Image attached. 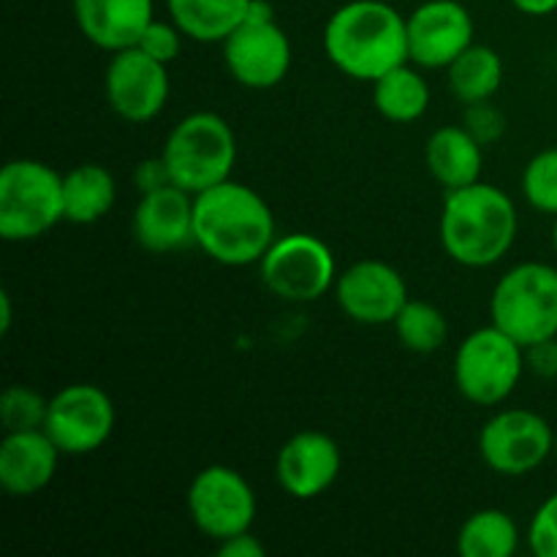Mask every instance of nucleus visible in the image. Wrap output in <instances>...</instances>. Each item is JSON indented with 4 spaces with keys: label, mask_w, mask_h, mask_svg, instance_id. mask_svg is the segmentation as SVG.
<instances>
[{
    "label": "nucleus",
    "mask_w": 557,
    "mask_h": 557,
    "mask_svg": "<svg viewBox=\"0 0 557 557\" xmlns=\"http://www.w3.org/2000/svg\"><path fill=\"white\" fill-rule=\"evenodd\" d=\"M525 370L539 379H557V337L525 346Z\"/></svg>",
    "instance_id": "obj_32"
},
{
    "label": "nucleus",
    "mask_w": 557,
    "mask_h": 557,
    "mask_svg": "<svg viewBox=\"0 0 557 557\" xmlns=\"http://www.w3.org/2000/svg\"><path fill=\"white\" fill-rule=\"evenodd\" d=\"M250 0H166L169 20L185 38L223 44L248 16Z\"/></svg>",
    "instance_id": "obj_21"
},
{
    "label": "nucleus",
    "mask_w": 557,
    "mask_h": 557,
    "mask_svg": "<svg viewBox=\"0 0 557 557\" xmlns=\"http://www.w3.org/2000/svg\"><path fill=\"white\" fill-rule=\"evenodd\" d=\"M479 455L500 476H528L555 455V430L528 408H504L479 430Z\"/></svg>",
    "instance_id": "obj_9"
},
{
    "label": "nucleus",
    "mask_w": 557,
    "mask_h": 557,
    "mask_svg": "<svg viewBox=\"0 0 557 557\" xmlns=\"http://www.w3.org/2000/svg\"><path fill=\"white\" fill-rule=\"evenodd\" d=\"M343 468L341 446L319 430H302L281 446L275 479L283 493L297 500H315L337 482Z\"/></svg>",
    "instance_id": "obj_16"
},
{
    "label": "nucleus",
    "mask_w": 557,
    "mask_h": 557,
    "mask_svg": "<svg viewBox=\"0 0 557 557\" xmlns=\"http://www.w3.org/2000/svg\"><path fill=\"white\" fill-rule=\"evenodd\" d=\"M424 166L446 190L466 188L482 180L484 145L466 125H441L424 145Z\"/></svg>",
    "instance_id": "obj_20"
},
{
    "label": "nucleus",
    "mask_w": 557,
    "mask_h": 557,
    "mask_svg": "<svg viewBox=\"0 0 557 557\" xmlns=\"http://www.w3.org/2000/svg\"><path fill=\"white\" fill-rule=\"evenodd\" d=\"M555 457H557V433H555Z\"/></svg>",
    "instance_id": "obj_38"
},
{
    "label": "nucleus",
    "mask_w": 557,
    "mask_h": 557,
    "mask_svg": "<svg viewBox=\"0 0 557 557\" xmlns=\"http://www.w3.org/2000/svg\"><path fill=\"white\" fill-rule=\"evenodd\" d=\"M134 180H136V185H139L141 194H147V190L163 188V185L172 183V180H169V172H166V163H163L161 156L141 161L139 166H136Z\"/></svg>",
    "instance_id": "obj_34"
},
{
    "label": "nucleus",
    "mask_w": 557,
    "mask_h": 557,
    "mask_svg": "<svg viewBox=\"0 0 557 557\" xmlns=\"http://www.w3.org/2000/svg\"><path fill=\"white\" fill-rule=\"evenodd\" d=\"M65 221L63 174L36 158H14L0 172V237L30 243Z\"/></svg>",
    "instance_id": "obj_5"
},
{
    "label": "nucleus",
    "mask_w": 557,
    "mask_h": 557,
    "mask_svg": "<svg viewBox=\"0 0 557 557\" xmlns=\"http://www.w3.org/2000/svg\"><path fill=\"white\" fill-rule=\"evenodd\" d=\"M221 47L232 79L250 90H272L292 69V41L275 20H245Z\"/></svg>",
    "instance_id": "obj_13"
},
{
    "label": "nucleus",
    "mask_w": 557,
    "mask_h": 557,
    "mask_svg": "<svg viewBox=\"0 0 557 557\" xmlns=\"http://www.w3.org/2000/svg\"><path fill=\"white\" fill-rule=\"evenodd\" d=\"M324 52L341 74L375 82L408 63L406 16L384 0H351L326 20Z\"/></svg>",
    "instance_id": "obj_2"
},
{
    "label": "nucleus",
    "mask_w": 557,
    "mask_h": 557,
    "mask_svg": "<svg viewBox=\"0 0 557 557\" xmlns=\"http://www.w3.org/2000/svg\"><path fill=\"white\" fill-rule=\"evenodd\" d=\"M275 243V215L259 190L223 180L194 196V245L223 267L259 264Z\"/></svg>",
    "instance_id": "obj_1"
},
{
    "label": "nucleus",
    "mask_w": 557,
    "mask_h": 557,
    "mask_svg": "<svg viewBox=\"0 0 557 557\" xmlns=\"http://www.w3.org/2000/svg\"><path fill=\"white\" fill-rule=\"evenodd\" d=\"M490 321L522 348L557 337V267L522 261L506 270L490 297Z\"/></svg>",
    "instance_id": "obj_6"
},
{
    "label": "nucleus",
    "mask_w": 557,
    "mask_h": 557,
    "mask_svg": "<svg viewBox=\"0 0 557 557\" xmlns=\"http://www.w3.org/2000/svg\"><path fill=\"white\" fill-rule=\"evenodd\" d=\"M60 457L47 430L5 433L0 441V487L9 498H33L52 484Z\"/></svg>",
    "instance_id": "obj_18"
},
{
    "label": "nucleus",
    "mask_w": 557,
    "mask_h": 557,
    "mask_svg": "<svg viewBox=\"0 0 557 557\" xmlns=\"http://www.w3.org/2000/svg\"><path fill=\"white\" fill-rule=\"evenodd\" d=\"M74 20L92 47L114 54L136 47L156 20L152 0H74Z\"/></svg>",
    "instance_id": "obj_19"
},
{
    "label": "nucleus",
    "mask_w": 557,
    "mask_h": 557,
    "mask_svg": "<svg viewBox=\"0 0 557 557\" xmlns=\"http://www.w3.org/2000/svg\"><path fill=\"white\" fill-rule=\"evenodd\" d=\"M520 232V212L511 196L493 183L446 190L441 210V245L460 267L482 270L504 259Z\"/></svg>",
    "instance_id": "obj_3"
},
{
    "label": "nucleus",
    "mask_w": 557,
    "mask_h": 557,
    "mask_svg": "<svg viewBox=\"0 0 557 557\" xmlns=\"http://www.w3.org/2000/svg\"><path fill=\"white\" fill-rule=\"evenodd\" d=\"M553 248H555V253H557V215H555V223H553Z\"/></svg>",
    "instance_id": "obj_37"
},
{
    "label": "nucleus",
    "mask_w": 557,
    "mask_h": 557,
    "mask_svg": "<svg viewBox=\"0 0 557 557\" xmlns=\"http://www.w3.org/2000/svg\"><path fill=\"white\" fill-rule=\"evenodd\" d=\"M337 308L364 326H386L411 299L400 272L381 259L354 261L335 281Z\"/></svg>",
    "instance_id": "obj_14"
},
{
    "label": "nucleus",
    "mask_w": 557,
    "mask_h": 557,
    "mask_svg": "<svg viewBox=\"0 0 557 557\" xmlns=\"http://www.w3.org/2000/svg\"><path fill=\"white\" fill-rule=\"evenodd\" d=\"M511 5L528 16H549L557 11V0H511Z\"/></svg>",
    "instance_id": "obj_35"
},
{
    "label": "nucleus",
    "mask_w": 557,
    "mask_h": 557,
    "mask_svg": "<svg viewBox=\"0 0 557 557\" xmlns=\"http://www.w3.org/2000/svg\"><path fill=\"white\" fill-rule=\"evenodd\" d=\"M65 221L90 226L112 212L117 199V183L101 163H79L63 174Z\"/></svg>",
    "instance_id": "obj_22"
},
{
    "label": "nucleus",
    "mask_w": 557,
    "mask_h": 557,
    "mask_svg": "<svg viewBox=\"0 0 557 557\" xmlns=\"http://www.w3.org/2000/svg\"><path fill=\"white\" fill-rule=\"evenodd\" d=\"M528 547L536 557H557V493L549 495L531 517Z\"/></svg>",
    "instance_id": "obj_29"
},
{
    "label": "nucleus",
    "mask_w": 557,
    "mask_h": 557,
    "mask_svg": "<svg viewBox=\"0 0 557 557\" xmlns=\"http://www.w3.org/2000/svg\"><path fill=\"white\" fill-rule=\"evenodd\" d=\"M185 506L190 522L212 542L250 531L259 509L248 479L228 466L201 468L185 493Z\"/></svg>",
    "instance_id": "obj_10"
},
{
    "label": "nucleus",
    "mask_w": 557,
    "mask_h": 557,
    "mask_svg": "<svg viewBox=\"0 0 557 557\" xmlns=\"http://www.w3.org/2000/svg\"><path fill=\"white\" fill-rule=\"evenodd\" d=\"M11 294L0 292V335H9L11 330Z\"/></svg>",
    "instance_id": "obj_36"
},
{
    "label": "nucleus",
    "mask_w": 557,
    "mask_h": 557,
    "mask_svg": "<svg viewBox=\"0 0 557 557\" xmlns=\"http://www.w3.org/2000/svg\"><path fill=\"white\" fill-rule=\"evenodd\" d=\"M114 419L109 392L98 384H69L49 397L44 430L65 457H85L112 438Z\"/></svg>",
    "instance_id": "obj_11"
},
{
    "label": "nucleus",
    "mask_w": 557,
    "mask_h": 557,
    "mask_svg": "<svg viewBox=\"0 0 557 557\" xmlns=\"http://www.w3.org/2000/svg\"><path fill=\"white\" fill-rule=\"evenodd\" d=\"M259 275L267 292L283 302H319L337 281V261L330 245L308 232L275 237L259 261Z\"/></svg>",
    "instance_id": "obj_8"
},
{
    "label": "nucleus",
    "mask_w": 557,
    "mask_h": 557,
    "mask_svg": "<svg viewBox=\"0 0 557 557\" xmlns=\"http://www.w3.org/2000/svg\"><path fill=\"white\" fill-rule=\"evenodd\" d=\"M520 549V528L504 509H479L457 533L462 557H511Z\"/></svg>",
    "instance_id": "obj_25"
},
{
    "label": "nucleus",
    "mask_w": 557,
    "mask_h": 557,
    "mask_svg": "<svg viewBox=\"0 0 557 557\" xmlns=\"http://www.w3.org/2000/svg\"><path fill=\"white\" fill-rule=\"evenodd\" d=\"M522 196L542 215H557V147L536 152L522 169Z\"/></svg>",
    "instance_id": "obj_27"
},
{
    "label": "nucleus",
    "mask_w": 557,
    "mask_h": 557,
    "mask_svg": "<svg viewBox=\"0 0 557 557\" xmlns=\"http://www.w3.org/2000/svg\"><path fill=\"white\" fill-rule=\"evenodd\" d=\"M373 103L375 112L389 123H417L430 109V85L419 65L408 60L373 82Z\"/></svg>",
    "instance_id": "obj_23"
},
{
    "label": "nucleus",
    "mask_w": 557,
    "mask_h": 557,
    "mask_svg": "<svg viewBox=\"0 0 557 557\" xmlns=\"http://www.w3.org/2000/svg\"><path fill=\"white\" fill-rule=\"evenodd\" d=\"M466 128L471 131L473 136H476L482 145H490V141L498 139L500 134H504V114L498 112L495 107H490V101H482V103H471V107H466Z\"/></svg>",
    "instance_id": "obj_31"
},
{
    "label": "nucleus",
    "mask_w": 557,
    "mask_h": 557,
    "mask_svg": "<svg viewBox=\"0 0 557 557\" xmlns=\"http://www.w3.org/2000/svg\"><path fill=\"white\" fill-rule=\"evenodd\" d=\"M400 346L411 354H435L449 341V321L424 299H408L397 319L392 321Z\"/></svg>",
    "instance_id": "obj_26"
},
{
    "label": "nucleus",
    "mask_w": 557,
    "mask_h": 557,
    "mask_svg": "<svg viewBox=\"0 0 557 557\" xmlns=\"http://www.w3.org/2000/svg\"><path fill=\"white\" fill-rule=\"evenodd\" d=\"M183 30H180L177 25H174L172 20L163 22V20H152L150 25H147V30L141 33L139 44L136 47L141 49V52H147L150 58L161 60V63H174L180 54V47H183Z\"/></svg>",
    "instance_id": "obj_30"
},
{
    "label": "nucleus",
    "mask_w": 557,
    "mask_h": 557,
    "mask_svg": "<svg viewBox=\"0 0 557 557\" xmlns=\"http://www.w3.org/2000/svg\"><path fill=\"white\" fill-rule=\"evenodd\" d=\"M103 92L117 117L136 125L150 123L163 112L172 92L169 65L141 52L139 47L120 49L107 65Z\"/></svg>",
    "instance_id": "obj_12"
},
{
    "label": "nucleus",
    "mask_w": 557,
    "mask_h": 557,
    "mask_svg": "<svg viewBox=\"0 0 557 557\" xmlns=\"http://www.w3.org/2000/svg\"><path fill=\"white\" fill-rule=\"evenodd\" d=\"M161 158L169 180L196 196L232 177L237 136L221 114L190 112L169 131Z\"/></svg>",
    "instance_id": "obj_4"
},
{
    "label": "nucleus",
    "mask_w": 557,
    "mask_h": 557,
    "mask_svg": "<svg viewBox=\"0 0 557 557\" xmlns=\"http://www.w3.org/2000/svg\"><path fill=\"white\" fill-rule=\"evenodd\" d=\"M446 85L460 103L490 101L504 85V60L487 44L473 41L455 63L446 69Z\"/></svg>",
    "instance_id": "obj_24"
},
{
    "label": "nucleus",
    "mask_w": 557,
    "mask_h": 557,
    "mask_svg": "<svg viewBox=\"0 0 557 557\" xmlns=\"http://www.w3.org/2000/svg\"><path fill=\"white\" fill-rule=\"evenodd\" d=\"M134 237L147 253H177L194 245V194L174 183L141 194L134 210Z\"/></svg>",
    "instance_id": "obj_17"
},
{
    "label": "nucleus",
    "mask_w": 557,
    "mask_h": 557,
    "mask_svg": "<svg viewBox=\"0 0 557 557\" xmlns=\"http://www.w3.org/2000/svg\"><path fill=\"white\" fill-rule=\"evenodd\" d=\"M408 58L419 69H449L473 44L476 25L457 0H428L406 16Z\"/></svg>",
    "instance_id": "obj_15"
},
{
    "label": "nucleus",
    "mask_w": 557,
    "mask_h": 557,
    "mask_svg": "<svg viewBox=\"0 0 557 557\" xmlns=\"http://www.w3.org/2000/svg\"><path fill=\"white\" fill-rule=\"evenodd\" d=\"M49 397L30 386L14 384L0 397V422L5 433H20V430H44L47 424Z\"/></svg>",
    "instance_id": "obj_28"
},
{
    "label": "nucleus",
    "mask_w": 557,
    "mask_h": 557,
    "mask_svg": "<svg viewBox=\"0 0 557 557\" xmlns=\"http://www.w3.org/2000/svg\"><path fill=\"white\" fill-rule=\"evenodd\" d=\"M218 555L223 557H264L267 547L253 531H243L237 536H228L218 542Z\"/></svg>",
    "instance_id": "obj_33"
},
{
    "label": "nucleus",
    "mask_w": 557,
    "mask_h": 557,
    "mask_svg": "<svg viewBox=\"0 0 557 557\" xmlns=\"http://www.w3.org/2000/svg\"><path fill=\"white\" fill-rule=\"evenodd\" d=\"M525 373V348L490 321L462 337L455 354V384L468 403L504 406Z\"/></svg>",
    "instance_id": "obj_7"
}]
</instances>
